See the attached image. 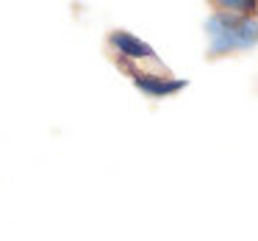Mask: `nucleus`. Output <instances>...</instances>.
<instances>
[{"instance_id": "obj_1", "label": "nucleus", "mask_w": 258, "mask_h": 241, "mask_svg": "<svg viewBox=\"0 0 258 241\" xmlns=\"http://www.w3.org/2000/svg\"><path fill=\"white\" fill-rule=\"evenodd\" d=\"M211 50L214 53H228L236 47H250L258 39V25L247 17L239 14H222V17H214L211 25Z\"/></svg>"}, {"instance_id": "obj_2", "label": "nucleus", "mask_w": 258, "mask_h": 241, "mask_svg": "<svg viewBox=\"0 0 258 241\" xmlns=\"http://www.w3.org/2000/svg\"><path fill=\"white\" fill-rule=\"evenodd\" d=\"M111 45L117 47L119 53H125L128 58H153V50H150V45H145V42H139L136 36H131V34H122V31H117V34H111Z\"/></svg>"}, {"instance_id": "obj_3", "label": "nucleus", "mask_w": 258, "mask_h": 241, "mask_svg": "<svg viewBox=\"0 0 258 241\" xmlns=\"http://www.w3.org/2000/svg\"><path fill=\"white\" fill-rule=\"evenodd\" d=\"M136 86L150 95H172L175 89H183V81H161L153 75H136Z\"/></svg>"}]
</instances>
